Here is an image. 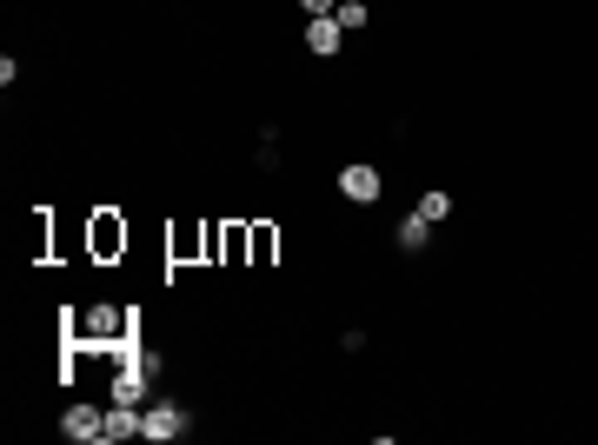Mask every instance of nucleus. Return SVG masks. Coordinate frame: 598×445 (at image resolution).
<instances>
[{
  "label": "nucleus",
  "mask_w": 598,
  "mask_h": 445,
  "mask_svg": "<svg viewBox=\"0 0 598 445\" xmlns=\"http://www.w3.org/2000/svg\"><path fill=\"white\" fill-rule=\"evenodd\" d=\"M339 200L379 206V200H386V173H379L373 160H346V167H339Z\"/></svg>",
  "instance_id": "f257e3e1"
},
{
  "label": "nucleus",
  "mask_w": 598,
  "mask_h": 445,
  "mask_svg": "<svg viewBox=\"0 0 598 445\" xmlns=\"http://www.w3.org/2000/svg\"><path fill=\"white\" fill-rule=\"evenodd\" d=\"M60 432H67L74 445H107V406L74 399V406H67V419H60Z\"/></svg>",
  "instance_id": "f03ea898"
},
{
  "label": "nucleus",
  "mask_w": 598,
  "mask_h": 445,
  "mask_svg": "<svg viewBox=\"0 0 598 445\" xmlns=\"http://www.w3.org/2000/svg\"><path fill=\"white\" fill-rule=\"evenodd\" d=\"M187 432H193L187 406H147V419H140V439H153V445H173V439H187Z\"/></svg>",
  "instance_id": "7ed1b4c3"
},
{
  "label": "nucleus",
  "mask_w": 598,
  "mask_h": 445,
  "mask_svg": "<svg viewBox=\"0 0 598 445\" xmlns=\"http://www.w3.org/2000/svg\"><path fill=\"white\" fill-rule=\"evenodd\" d=\"M147 392H153V372L147 366H113L107 399H120V406H147Z\"/></svg>",
  "instance_id": "20e7f679"
},
{
  "label": "nucleus",
  "mask_w": 598,
  "mask_h": 445,
  "mask_svg": "<svg viewBox=\"0 0 598 445\" xmlns=\"http://www.w3.org/2000/svg\"><path fill=\"white\" fill-rule=\"evenodd\" d=\"M140 419H147V406H120V399H107V445L140 439Z\"/></svg>",
  "instance_id": "39448f33"
},
{
  "label": "nucleus",
  "mask_w": 598,
  "mask_h": 445,
  "mask_svg": "<svg viewBox=\"0 0 598 445\" xmlns=\"http://www.w3.org/2000/svg\"><path fill=\"white\" fill-rule=\"evenodd\" d=\"M339 40H346V27H339L333 14H326V20H306V54L333 60V54H339Z\"/></svg>",
  "instance_id": "423d86ee"
},
{
  "label": "nucleus",
  "mask_w": 598,
  "mask_h": 445,
  "mask_svg": "<svg viewBox=\"0 0 598 445\" xmlns=\"http://www.w3.org/2000/svg\"><path fill=\"white\" fill-rule=\"evenodd\" d=\"M393 240H399V253H426V246H432V220L419 213V206H412L406 220L393 226Z\"/></svg>",
  "instance_id": "0eeeda50"
},
{
  "label": "nucleus",
  "mask_w": 598,
  "mask_h": 445,
  "mask_svg": "<svg viewBox=\"0 0 598 445\" xmlns=\"http://www.w3.org/2000/svg\"><path fill=\"white\" fill-rule=\"evenodd\" d=\"M120 246H127V226L113 220V213H100V220H94V253H100V260H113Z\"/></svg>",
  "instance_id": "6e6552de"
},
{
  "label": "nucleus",
  "mask_w": 598,
  "mask_h": 445,
  "mask_svg": "<svg viewBox=\"0 0 598 445\" xmlns=\"http://www.w3.org/2000/svg\"><path fill=\"white\" fill-rule=\"evenodd\" d=\"M419 213H426L432 226H446V220H452V193H446V186H432V193H419Z\"/></svg>",
  "instance_id": "1a4fd4ad"
},
{
  "label": "nucleus",
  "mask_w": 598,
  "mask_h": 445,
  "mask_svg": "<svg viewBox=\"0 0 598 445\" xmlns=\"http://www.w3.org/2000/svg\"><path fill=\"white\" fill-rule=\"evenodd\" d=\"M339 27H346V34H359V27H366V20H373V7H366V0H339Z\"/></svg>",
  "instance_id": "9d476101"
},
{
  "label": "nucleus",
  "mask_w": 598,
  "mask_h": 445,
  "mask_svg": "<svg viewBox=\"0 0 598 445\" xmlns=\"http://www.w3.org/2000/svg\"><path fill=\"white\" fill-rule=\"evenodd\" d=\"M246 246H253V266H266V260H273V246H280V233H273V226H253Z\"/></svg>",
  "instance_id": "9b49d317"
},
{
  "label": "nucleus",
  "mask_w": 598,
  "mask_h": 445,
  "mask_svg": "<svg viewBox=\"0 0 598 445\" xmlns=\"http://www.w3.org/2000/svg\"><path fill=\"white\" fill-rule=\"evenodd\" d=\"M299 14H306V20H326V14H339V0H299Z\"/></svg>",
  "instance_id": "f8f14e48"
}]
</instances>
